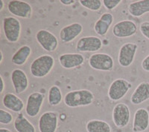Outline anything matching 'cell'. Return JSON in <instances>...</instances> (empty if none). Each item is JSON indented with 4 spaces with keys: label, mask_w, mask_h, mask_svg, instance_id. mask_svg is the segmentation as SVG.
Here are the masks:
<instances>
[{
    "label": "cell",
    "mask_w": 149,
    "mask_h": 132,
    "mask_svg": "<svg viewBox=\"0 0 149 132\" xmlns=\"http://www.w3.org/2000/svg\"><path fill=\"white\" fill-rule=\"evenodd\" d=\"M4 5H5V4H4V2L2 1V0H1V1H0V11H2V10H3Z\"/></svg>",
    "instance_id": "cell-34"
},
{
    "label": "cell",
    "mask_w": 149,
    "mask_h": 132,
    "mask_svg": "<svg viewBox=\"0 0 149 132\" xmlns=\"http://www.w3.org/2000/svg\"><path fill=\"white\" fill-rule=\"evenodd\" d=\"M8 10L11 14L22 19H31L32 16V7L25 1H10L8 4Z\"/></svg>",
    "instance_id": "cell-9"
},
{
    "label": "cell",
    "mask_w": 149,
    "mask_h": 132,
    "mask_svg": "<svg viewBox=\"0 0 149 132\" xmlns=\"http://www.w3.org/2000/svg\"><path fill=\"white\" fill-rule=\"evenodd\" d=\"M63 100V94L60 87L52 85L49 88L48 93V102L51 106H57L60 105Z\"/></svg>",
    "instance_id": "cell-25"
},
{
    "label": "cell",
    "mask_w": 149,
    "mask_h": 132,
    "mask_svg": "<svg viewBox=\"0 0 149 132\" xmlns=\"http://www.w3.org/2000/svg\"><path fill=\"white\" fill-rule=\"evenodd\" d=\"M13 121V116L10 112L4 109H0V123L3 125H8Z\"/></svg>",
    "instance_id": "cell-27"
},
{
    "label": "cell",
    "mask_w": 149,
    "mask_h": 132,
    "mask_svg": "<svg viewBox=\"0 0 149 132\" xmlns=\"http://www.w3.org/2000/svg\"><path fill=\"white\" fill-rule=\"evenodd\" d=\"M45 100V96L40 92H33L28 97L26 113L30 117H35L40 113Z\"/></svg>",
    "instance_id": "cell-10"
},
{
    "label": "cell",
    "mask_w": 149,
    "mask_h": 132,
    "mask_svg": "<svg viewBox=\"0 0 149 132\" xmlns=\"http://www.w3.org/2000/svg\"><path fill=\"white\" fill-rule=\"evenodd\" d=\"M54 65V59L49 54L36 58L30 66L31 74L35 78H43L50 74Z\"/></svg>",
    "instance_id": "cell-2"
},
{
    "label": "cell",
    "mask_w": 149,
    "mask_h": 132,
    "mask_svg": "<svg viewBox=\"0 0 149 132\" xmlns=\"http://www.w3.org/2000/svg\"><path fill=\"white\" fill-rule=\"evenodd\" d=\"M137 26L134 21L122 20L115 24L113 28V34L116 38H128L135 35Z\"/></svg>",
    "instance_id": "cell-11"
},
{
    "label": "cell",
    "mask_w": 149,
    "mask_h": 132,
    "mask_svg": "<svg viewBox=\"0 0 149 132\" xmlns=\"http://www.w3.org/2000/svg\"><path fill=\"white\" fill-rule=\"evenodd\" d=\"M112 117L114 125L117 128H125L130 122V111L129 107L122 102L117 103L113 108Z\"/></svg>",
    "instance_id": "cell-8"
},
{
    "label": "cell",
    "mask_w": 149,
    "mask_h": 132,
    "mask_svg": "<svg viewBox=\"0 0 149 132\" xmlns=\"http://www.w3.org/2000/svg\"><path fill=\"white\" fill-rule=\"evenodd\" d=\"M10 78L16 93L21 94L26 91V90L29 88V78L25 71L19 68L14 69L12 71Z\"/></svg>",
    "instance_id": "cell-14"
},
{
    "label": "cell",
    "mask_w": 149,
    "mask_h": 132,
    "mask_svg": "<svg viewBox=\"0 0 149 132\" xmlns=\"http://www.w3.org/2000/svg\"><path fill=\"white\" fill-rule=\"evenodd\" d=\"M63 101L65 105L70 108L87 106L94 101V94L89 90H75L66 93Z\"/></svg>",
    "instance_id": "cell-1"
},
{
    "label": "cell",
    "mask_w": 149,
    "mask_h": 132,
    "mask_svg": "<svg viewBox=\"0 0 149 132\" xmlns=\"http://www.w3.org/2000/svg\"><path fill=\"white\" fill-rule=\"evenodd\" d=\"M139 31L141 34L144 36L145 37L149 40V22L145 21L142 22L139 25Z\"/></svg>",
    "instance_id": "cell-29"
},
{
    "label": "cell",
    "mask_w": 149,
    "mask_h": 132,
    "mask_svg": "<svg viewBox=\"0 0 149 132\" xmlns=\"http://www.w3.org/2000/svg\"><path fill=\"white\" fill-rule=\"evenodd\" d=\"M129 14L134 17H140L149 13V0H141L130 3L128 6Z\"/></svg>",
    "instance_id": "cell-21"
},
{
    "label": "cell",
    "mask_w": 149,
    "mask_h": 132,
    "mask_svg": "<svg viewBox=\"0 0 149 132\" xmlns=\"http://www.w3.org/2000/svg\"><path fill=\"white\" fill-rule=\"evenodd\" d=\"M0 54H1V59H0V63H2V62H3V59H4V55H3V53H2V51H0Z\"/></svg>",
    "instance_id": "cell-35"
},
{
    "label": "cell",
    "mask_w": 149,
    "mask_h": 132,
    "mask_svg": "<svg viewBox=\"0 0 149 132\" xmlns=\"http://www.w3.org/2000/svg\"><path fill=\"white\" fill-rule=\"evenodd\" d=\"M4 106L15 113H20L24 109V102L18 96L13 93L5 94L2 98Z\"/></svg>",
    "instance_id": "cell-20"
},
{
    "label": "cell",
    "mask_w": 149,
    "mask_h": 132,
    "mask_svg": "<svg viewBox=\"0 0 149 132\" xmlns=\"http://www.w3.org/2000/svg\"><path fill=\"white\" fill-rule=\"evenodd\" d=\"M142 68L145 71L149 72V54L146 56L142 61Z\"/></svg>",
    "instance_id": "cell-30"
},
{
    "label": "cell",
    "mask_w": 149,
    "mask_h": 132,
    "mask_svg": "<svg viewBox=\"0 0 149 132\" xmlns=\"http://www.w3.org/2000/svg\"><path fill=\"white\" fill-rule=\"evenodd\" d=\"M38 126L40 132H56L58 126V113L46 111L40 117Z\"/></svg>",
    "instance_id": "cell-12"
},
{
    "label": "cell",
    "mask_w": 149,
    "mask_h": 132,
    "mask_svg": "<svg viewBox=\"0 0 149 132\" xmlns=\"http://www.w3.org/2000/svg\"><path fill=\"white\" fill-rule=\"evenodd\" d=\"M14 127L17 132H36L34 125L22 113H19L16 117Z\"/></svg>",
    "instance_id": "cell-23"
},
{
    "label": "cell",
    "mask_w": 149,
    "mask_h": 132,
    "mask_svg": "<svg viewBox=\"0 0 149 132\" xmlns=\"http://www.w3.org/2000/svg\"><path fill=\"white\" fill-rule=\"evenodd\" d=\"M149 100V82L139 83L130 97V102L134 105H140Z\"/></svg>",
    "instance_id": "cell-19"
},
{
    "label": "cell",
    "mask_w": 149,
    "mask_h": 132,
    "mask_svg": "<svg viewBox=\"0 0 149 132\" xmlns=\"http://www.w3.org/2000/svg\"><path fill=\"white\" fill-rule=\"evenodd\" d=\"M0 82H1V88H0V93L2 94L3 91H5V81H4V79L2 76H0Z\"/></svg>",
    "instance_id": "cell-32"
},
{
    "label": "cell",
    "mask_w": 149,
    "mask_h": 132,
    "mask_svg": "<svg viewBox=\"0 0 149 132\" xmlns=\"http://www.w3.org/2000/svg\"><path fill=\"white\" fill-rule=\"evenodd\" d=\"M60 2H61L62 5L68 6V5H73V4H74L76 2V1H74V0H61Z\"/></svg>",
    "instance_id": "cell-31"
},
{
    "label": "cell",
    "mask_w": 149,
    "mask_h": 132,
    "mask_svg": "<svg viewBox=\"0 0 149 132\" xmlns=\"http://www.w3.org/2000/svg\"><path fill=\"white\" fill-rule=\"evenodd\" d=\"M89 65L93 69L102 71H111L114 68V61L107 54L96 53L93 54L88 59Z\"/></svg>",
    "instance_id": "cell-5"
},
{
    "label": "cell",
    "mask_w": 149,
    "mask_h": 132,
    "mask_svg": "<svg viewBox=\"0 0 149 132\" xmlns=\"http://www.w3.org/2000/svg\"><path fill=\"white\" fill-rule=\"evenodd\" d=\"M114 17L113 14L109 12H105L95 22L93 29L98 35L104 36L110 30V26L113 22Z\"/></svg>",
    "instance_id": "cell-18"
},
{
    "label": "cell",
    "mask_w": 149,
    "mask_h": 132,
    "mask_svg": "<svg viewBox=\"0 0 149 132\" xmlns=\"http://www.w3.org/2000/svg\"><path fill=\"white\" fill-rule=\"evenodd\" d=\"M58 60L63 68L73 69L84 64V57L81 54H63L59 56Z\"/></svg>",
    "instance_id": "cell-17"
},
{
    "label": "cell",
    "mask_w": 149,
    "mask_h": 132,
    "mask_svg": "<svg viewBox=\"0 0 149 132\" xmlns=\"http://www.w3.org/2000/svg\"><path fill=\"white\" fill-rule=\"evenodd\" d=\"M21 26L20 21L14 16H8L3 19V31L5 36L9 43H17L20 38Z\"/></svg>",
    "instance_id": "cell-3"
},
{
    "label": "cell",
    "mask_w": 149,
    "mask_h": 132,
    "mask_svg": "<svg viewBox=\"0 0 149 132\" xmlns=\"http://www.w3.org/2000/svg\"><path fill=\"white\" fill-rule=\"evenodd\" d=\"M79 3L87 10L98 11L102 8L103 5L101 0H80Z\"/></svg>",
    "instance_id": "cell-26"
},
{
    "label": "cell",
    "mask_w": 149,
    "mask_h": 132,
    "mask_svg": "<svg viewBox=\"0 0 149 132\" xmlns=\"http://www.w3.org/2000/svg\"><path fill=\"white\" fill-rule=\"evenodd\" d=\"M149 113L147 109L140 108L136 111L133 121V131L144 132L148 129Z\"/></svg>",
    "instance_id": "cell-16"
},
{
    "label": "cell",
    "mask_w": 149,
    "mask_h": 132,
    "mask_svg": "<svg viewBox=\"0 0 149 132\" xmlns=\"http://www.w3.org/2000/svg\"><path fill=\"white\" fill-rule=\"evenodd\" d=\"M102 42L97 36H84L80 38L75 48L80 52H95L102 49Z\"/></svg>",
    "instance_id": "cell-13"
},
{
    "label": "cell",
    "mask_w": 149,
    "mask_h": 132,
    "mask_svg": "<svg viewBox=\"0 0 149 132\" xmlns=\"http://www.w3.org/2000/svg\"><path fill=\"white\" fill-rule=\"evenodd\" d=\"M122 2V0H103L102 3L105 8L109 10H112L118 7Z\"/></svg>",
    "instance_id": "cell-28"
},
{
    "label": "cell",
    "mask_w": 149,
    "mask_h": 132,
    "mask_svg": "<svg viewBox=\"0 0 149 132\" xmlns=\"http://www.w3.org/2000/svg\"><path fill=\"white\" fill-rule=\"evenodd\" d=\"M35 38L38 44L45 51L49 53L56 51L59 45L57 36L46 29H41L37 31Z\"/></svg>",
    "instance_id": "cell-6"
},
{
    "label": "cell",
    "mask_w": 149,
    "mask_h": 132,
    "mask_svg": "<svg viewBox=\"0 0 149 132\" xmlns=\"http://www.w3.org/2000/svg\"><path fill=\"white\" fill-rule=\"evenodd\" d=\"M83 29V26L79 22H74L68 25L60 31V39L63 43H71L81 34Z\"/></svg>",
    "instance_id": "cell-15"
},
{
    "label": "cell",
    "mask_w": 149,
    "mask_h": 132,
    "mask_svg": "<svg viewBox=\"0 0 149 132\" xmlns=\"http://www.w3.org/2000/svg\"><path fill=\"white\" fill-rule=\"evenodd\" d=\"M137 49V44L134 43H127L122 45L118 56V62L120 66L127 68L131 65L134 62Z\"/></svg>",
    "instance_id": "cell-7"
},
{
    "label": "cell",
    "mask_w": 149,
    "mask_h": 132,
    "mask_svg": "<svg viewBox=\"0 0 149 132\" xmlns=\"http://www.w3.org/2000/svg\"><path fill=\"white\" fill-rule=\"evenodd\" d=\"M0 132H12V131L10 130H9L8 129H5V128H1V129H0Z\"/></svg>",
    "instance_id": "cell-33"
},
{
    "label": "cell",
    "mask_w": 149,
    "mask_h": 132,
    "mask_svg": "<svg viewBox=\"0 0 149 132\" xmlns=\"http://www.w3.org/2000/svg\"><path fill=\"white\" fill-rule=\"evenodd\" d=\"M132 87L131 82L125 79L119 78L112 82L108 88V97L112 101H119L125 97Z\"/></svg>",
    "instance_id": "cell-4"
},
{
    "label": "cell",
    "mask_w": 149,
    "mask_h": 132,
    "mask_svg": "<svg viewBox=\"0 0 149 132\" xmlns=\"http://www.w3.org/2000/svg\"><path fill=\"white\" fill-rule=\"evenodd\" d=\"M87 132H111L110 124L100 120H92L86 125Z\"/></svg>",
    "instance_id": "cell-24"
},
{
    "label": "cell",
    "mask_w": 149,
    "mask_h": 132,
    "mask_svg": "<svg viewBox=\"0 0 149 132\" xmlns=\"http://www.w3.org/2000/svg\"><path fill=\"white\" fill-rule=\"evenodd\" d=\"M31 54V47L25 45L20 47L12 56V63L15 65L22 66L26 64Z\"/></svg>",
    "instance_id": "cell-22"
}]
</instances>
